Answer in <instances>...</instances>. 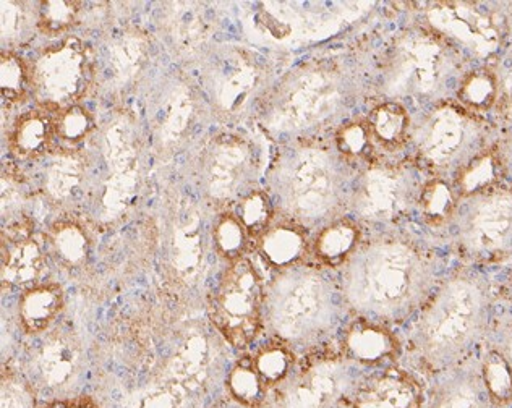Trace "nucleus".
Wrapping results in <instances>:
<instances>
[{
    "mask_svg": "<svg viewBox=\"0 0 512 408\" xmlns=\"http://www.w3.org/2000/svg\"><path fill=\"white\" fill-rule=\"evenodd\" d=\"M491 67L495 70L496 83H498L493 114L498 124L509 133L512 132V52L496 59Z\"/></svg>",
    "mask_w": 512,
    "mask_h": 408,
    "instance_id": "de8ad7c7",
    "label": "nucleus"
},
{
    "mask_svg": "<svg viewBox=\"0 0 512 408\" xmlns=\"http://www.w3.org/2000/svg\"><path fill=\"white\" fill-rule=\"evenodd\" d=\"M394 5V4H393ZM394 9L393 30L378 31L362 54L370 81V106L397 102L412 114L454 101L469 57L443 34L415 17L410 4Z\"/></svg>",
    "mask_w": 512,
    "mask_h": 408,
    "instance_id": "f03ea898",
    "label": "nucleus"
},
{
    "mask_svg": "<svg viewBox=\"0 0 512 408\" xmlns=\"http://www.w3.org/2000/svg\"><path fill=\"white\" fill-rule=\"evenodd\" d=\"M25 201V183L22 175L5 167L2 175V211L4 214H12L20 209V204Z\"/></svg>",
    "mask_w": 512,
    "mask_h": 408,
    "instance_id": "3c124183",
    "label": "nucleus"
},
{
    "mask_svg": "<svg viewBox=\"0 0 512 408\" xmlns=\"http://www.w3.org/2000/svg\"><path fill=\"white\" fill-rule=\"evenodd\" d=\"M378 156L406 154L412 112L397 102H378L365 111Z\"/></svg>",
    "mask_w": 512,
    "mask_h": 408,
    "instance_id": "c85d7f7f",
    "label": "nucleus"
},
{
    "mask_svg": "<svg viewBox=\"0 0 512 408\" xmlns=\"http://www.w3.org/2000/svg\"><path fill=\"white\" fill-rule=\"evenodd\" d=\"M83 350L75 332L54 329L31 358V376L39 386L64 391L80 376Z\"/></svg>",
    "mask_w": 512,
    "mask_h": 408,
    "instance_id": "aec40b11",
    "label": "nucleus"
},
{
    "mask_svg": "<svg viewBox=\"0 0 512 408\" xmlns=\"http://www.w3.org/2000/svg\"><path fill=\"white\" fill-rule=\"evenodd\" d=\"M461 198L456 183L440 177H430L420 196L415 221H419L420 226L425 227L431 235L448 232Z\"/></svg>",
    "mask_w": 512,
    "mask_h": 408,
    "instance_id": "2f4dec72",
    "label": "nucleus"
},
{
    "mask_svg": "<svg viewBox=\"0 0 512 408\" xmlns=\"http://www.w3.org/2000/svg\"><path fill=\"white\" fill-rule=\"evenodd\" d=\"M357 170L333 140L289 143L276 146L266 169L265 190L273 200L276 217L312 234L349 216Z\"/></svg>",
    "mask_w": 512,
    "mask_h": 408,
    "instance_id": "20e7f679",
    "label": "nucleus"
},
{
    "mask_svg": "<svg viewBox=\"0 0 512 408\" xmlns=\"http://www.w3.org/2000/svg\"><path fill=\"white\" fill-rule=\"evenodd\" d=\"M64 305V290L56 282L36 284L26 289L18 302V319L23 331L30 336L49 331Z\"/></svg>",
    "mask_w": 512,
    "mask_h": 408,
    "instance_id": "7c9ffc66",
    "label": "nucleus"
},
{
    "mask_svg": "<svg viewBox=\"0 0 512 408\" xmlns=\"http://www.w3.org/2000/svg\"><path fill=\"white\" fill-rule=\"evenodd\" d=\"M448 232L467 260L496 263L512 250V185L500 182L462 196Z\"/></svg>",
    "mask_w": 512,
    "mask_h": 408,
    "instance_id": "ddd939ff",
    "label": "nucleus"
},
{
    "mask_svg": "<svg viewBox=\"0 0 512 408\" xmlns=\"http://www.w3.org/2000/svg\"><path fill=\"white\" fill-rule=\"evenodd\" d=\"M266 169L263 148L255 138L226 130L208 138L198 154V188L219 213L232 211L245 196L261 188Z\"/></svg>",
    "mask_w": 512,
    "mask_h": 408,
    "instance_id": "9d476101",
    "label": "nucleus"
},
{
    "mask_svg": "<svg viewBox=\"0 0 512 408\" xmlns=\"http://www.w3.org/2000/svg\"><path fill=\"white\" fill-rule=\"evenodd\" d=\"M54 138V112L41 107L25 112L15 120L9 133V149L15 158L33 161L51 151Z\"/></svg>",
    "mask_w": 512,
    "mask_h": 408,
    "instance_id": "c756f323",
    "label": "nucleus"
},
{
    "mask_svg": "<svg viewBox=\"0 0 512 408\" xmlns=\"http://www.w3.org/2000/svg\"><path fill=\"white\" fill-rule=\"evenodd\" d=\"M430 177L406 154L376 156L357 170L349 216L363 229L406 227L417 217L420 196Z\"/></svg>",
    "mask_w": 512,
    "mask_h": 408,
    "instance_id": "1a4fd4ad",
    "label": "nucleus"
},
{
    "mask_svg": "<svg viewBox=\"0 0 512 408\" xmlns=\"http://www.w3.org/2000/svg\"><path fill=\"white\" fill-rule=\"evenodd\" d=\"M482 381L488 396L498 404L512 400V370L498 350L488 353L482 363Z\"/></svg>",
    "mask_w": 512,
    "mask_h": 408,
    "instance_id": "a18cd8bd",
    "label": "nucleus"
},
{
    "mask_svg": "<svg viewBox=\"0 0 512 408\" xmlns=\"http://www.w3.org/2000/svg\"><path fill=\"white\" fill-rule=\"evenodd\" d=\"M255 245L261 260L274 272H278L308 261L312 240L308 230L276 217Z\"/></svg>",
    "mask_w": 512,
    "mask_h": 408,
    "instance_id": "bb28decb",
    "label": "nucleus"
},
{
    "mask_svg": "<svg viewBox=\"0 0 512 408\" xmlns=\"http://www.w3.org/2000/svg\"><path fill=\"white\" fill-rule=\"evenodd\" d=\"M2 44L7 51L22 47L35 38L38 30V9L30 2L4 0L2 4Z\"/></svg>",
    "mask_w": 512,
    "mask_h": 408,
    "instance_id": "58836bf2",
    "label": "nucleus"
},
{
    "mask_svg": "<svg viewBox=\"0 0 512 408\" xmlns=\"http://www.w3.org/2000/svg\"><path fill=\"white\" fill-rule=\"evenodd\" d=\"M266 282L248 256L227 264L208 303V316L219 336L245 350L265 329Z\"/></svg>",
    "mask_w": 512,
    "mask_h": 408,
    "instance_id": "4468645a",
    "label": "nucleus"
},
{
    "mask_svg": "<svg viewBox=\"0 0 512 408\" xmlns=\"http://www.w3.org/2000/svg\"><path fill=\"white\" fill-rule=\"evenodd\" d=\"M370 107V81L362 51L352 59L315 57L281 73L256 115L255 125L276 146L333 140L347 120Z\"/></svg>",
    "mask_w": 512,
    "mask_h": 408,
    "instance_id": "f257e3e1",
    "label": "nucleus"
},
{
    "mask_svg": "<svg viewBox=\"0 0 512 408\" xmlns=\"http://www.w3.org/2000/svg\"><path fill=\"white\" fill-rule=\"evenodd\" d=\"M148 117L154 151L159 158L171 159L197 127L200 94L187 78L172 75L156 94Z\"/></svg>",
    "mask_w": 512,
    "mask_h": 408,
    "instance_id": "a211bd4d",
    "label": "nucleus"
},
{
    "mask_svg": "<svg viewBox=\"0 0 512 408\" xmlns=\"http://www.w3.org/2000/svg\"><path fill=\"white\" fill-rule=\"evenodd\" d=\"M316 263L274 272L266 282L265 329L294 350H307L325 339L338 323L341 290Z\"/></svg>",
    "mask_w": 512,
    "mask_h": 408,
    "instance_id": "423d86ee",
    "label": "nucleus"
},
{
    "mask_svg": "<svg viewBox=\"0 0 512 408\" xmlns=\"http://www.w3.org/2000/svg\"><path fill=\"white\" fill-rule=\"evenodd\" d=\"M47 243L52 255L62 266L69 269L82 268L90 255V237L82 224L70 219L57 221L47 230Z\"/></svg>",
    "mask_w": 512,
    "mask_h": 408,
    "instance_id": "72a5a7b5",
    "label": "nucleus"
},
{
    "mask_svg": "<svg viewBox=\"0 0 512 408\" xmlns=\"http://www.w3.org/2000/svg\"><path fill=\"white\" fill-rule=\"evenodd\" d=\"M498 143L483 115L467 111L459 102L446 101L412 114L406 156L431 177L456 182Z\"/></svg>",
    "mask_w": 512,
    "mask_h": 408,
    "instance_id": "0eeeda50",
    "label": "nucleus"
},
{
    "mask_svg": "<svg viewBox=\"0 0 512 408\" xmlns=\"http://www.w3.org/2000/svg\"><path fill=\"white\" fill-rule=\"evenodd\" d=\"M38 7L39 33L54 38L67 33L78 22L83 4L75 0H47Z\"/></svg>",
    "mask_w": 512,
    "mask_h": 408,
    "instance_id": "37998d69",
    "label": "nucleus"
},
{
    "mask_svg": "<svg viewBox=\"0 0 512 408\" xmlns=\"http://www.w3.org/2000/svg\"><path fill=\"white\" fill-rule=\"evenodd\" d=\"M82 408H98V407H96V405H94L90 399H85V397H83Z\"/></svg>",
    "mask_w": 512,
    "mask_h": 408,
    "instance_id": "6e6d98bb",
    "label": "nucleus"
},
{
    "mask_svg": "<svg viewBox=\"0 0 512 408\" xmlns=\"http://www.w3.org/2000/svg\"><path fill=\"white\" fill-rule=\"evenodd\" d=\"M352 365L344 353L316 352L295 366L286 383L269 397V408H336L352 396Z\"/></svg>",
    "mask_w": 512,
    "mask_h": 408,
    "instance_id": "f3484780",
    "label": "nucleus"
},
{
    "mask_svg": "<svg viewBox=\"0 0 512 408\" xmlns=\"http://www.w3.org/2000/svg\"><path fill=\"white\" fill-rule=\"evenodd\" d=\"M252 360L255 370L258 371L271 394L291 378V374L294 373L295 366H297L295 350L284 342L274 339L268 344L261 345Z\"/></svg>",
    "mask_w": 512,
    "mask_h": 408,
    "instance_id": "f704fd0d",
    "label": "nucleus"
},
{
    "mask_svg": "<svg viewBox=\"0 0 512 408\" xmlns=\"http://www.w3.org/2000/svg\"><path fill=\"white\" fill-rule=\"evenodd\" d=\"M227 391L235 402H239L245 408L268 407L271 397V392L255 370L252 357L240 358L229 371Z\"/></svg>",
    "mask_w": 512,
    "mask_h": 408,
    "instance_id": "e433bc0d",
    "label": "nucleus"
},
{
    "mask_svg": "<svg viewBox=\"0 0 512 408\" xmlns=\"http://www.w3.org/2000/svg\"><path fill=\"white\" fill-rule=\"evenodd\" d=\"M33 88V64L13 51L0 56V91L5 106L22 104Z\"/></svg>",
    "mask_w": 512,
    "mask_h": 408,
    "instance_id": "ea45409f",
    "label": "nucleus"
},
{
    "mask_svg": "<svg viewBox=\"0 0 512 408\" xmlns=\"http://www.w3.org/2000/svg\"><path fill=\"white\" fill-rule=\"evenodd\" d=\"M167 227L166 247L171 271L177 281L190 284L197 279L205 260L200 211L188 198H179L172 206Z\"/></svg>",
    "mask_w": 512,
    "mask_h": 408,
    "instance_id": "6ab92c4d",
    "label": "nucleus"
},
{
    "mask_svg": "<svg viewBox=\"0 0 512 408\" xmlns=\"http://www.w3.org/2000/svg\"><path fill=\"white\" fill-rule=\"evenodd\" d=\"M419 376L401 366H388L355 387L352 408H423Z\"/></svg>",
    "mask_w": 512,
    "mask_h": 408,
    "instance_id": "4be33fe9",
    "label": "nucleus"
},
{
    "mask_svg": "<svg viewBox=\"0 0 512 408\" xmlns=\"http://www.w3.org/2000/svg\"><path fill=\"white\" fill-rule=\"evenodd\" d=\"M0 408H35L36 392L33 384L7 370L2 374Z\"/></svg>",
    "mask_w": 512,
    "mask_h": 408,
    "instance_id": "09e8293b",
    "label": "nucleus"
},
{
    "mask_svg": "<svg viewBox=\"0 0 512 408\" xmlns=\"http://www.w3.org/2000/svg\"><path fill=\"white\" fill-rule=\"evenodd\" d=\"M125 408H182L179 387L172 384L150 387L130 397Z\"/></svg>",
    "mask_w": 512,
    "mask_h": 408,
    "instance_id": "8fccbe9b",
    "label": "nucleus"
},
{
    "mask_svg": "<svg viewBox=\"0 0 512 408\" xmlns=\"http://www.w3.org/2000/svg\"><path fill=\"white\" fill-rule=\"evenodd\" d=\"M498 158H500L501 177L512 183V132L506 133L498 143Z\"/></svg>",
    "mask_w": 512,
    "mask_h": 408,
    "instance_id": "864d4df0",
    "label": "nucleus"
},
{
    "mask_svg": "<svg viewBox=\"0 0 512 408\" xmlns=\"http://www.w3.org/2000/svg\"><path fill=\"white\" fill-rule=\"evenodd\" d=\"M253 240L234 211H222L213 226L214 250L227 264L247 256Z\"/></svg>",
    "mask_w": 512,
    "mask_h": 408,
    "instance_id": "a19ab883",
    "label": "nucleus"
},
{
    "mask_svg": "<svg viewBox=\"0 0 512 408\" xmlns=\"http://www.w3.org/2000/svg\"><path fill=\"white\" fill-rule=\"evenodd\" d=\"M82 405L83 397L82 399L60 400V402L47 405L46 408H82Z\"/></svg>",
    "mask_w": 512,
    "mask_h": 408,
    "instance_id": "5fc2aeb1",
    "label": "nucleus"
},
{
    "mask_svg": "<svg viewBox=\"0 0 512 408\" xmlns=\"http://www.w3.org/2000/svg\"><path fill=\"white\" fill-rule=\"evenodd\" d=\"M150 36L140 28H127L107 44L103 75L107 85L124 90L138 80L150 60Z\"/></svg>",
    "mask_w": 512,
    "mask_h": 408,
    "instance_id": "393cba45",
    "label": "nucleus"
},
{
    "mask_svg": "<svg viewBox=\"0 0 512 408\" xmlns=\"http://www.w3.org/2000/svg\"><path fill=\"white\" fill-rule=\"evenodd\" d=\"M161 30L171 44L175 56L182 60L200 59L208 51L211 25L200 4L172 2L161 18Z\"/></svg>",
    "mask_w": 512,
    "mask_h": 408,
    "instance_id": "b1692460",
    "label": "nucleus"
},
{
    "mask_svg": "<svg viewBox=\"0 0 512 408\" xmlns=\"http://www.w3.org/2000/svg\"><path fill=\"white\" fill-rule=\"evenodd\" d=\"M438 287L435 255L406 227L376 230L341 269L342 302L354 318L409 324Z\"/></svg>",
    "mask_w": 512,
    "mask_h": 408,
    "instance_id": "7ed1b4c3",
    "label": "nucleus"
},
{
    "mask_svg": "<svg viewBox=\"0 0 512 408\" xmlns=\"http://www.w3.org/2000/svg\"><path fill=\"white\" fill-rule=\"evenodd\" d=\"M98 78L96 54L77 36L44 49L33 62V88L36 102L47 111L57 112L77 106L88 96Z\"/></svg>",
    "mask_w": 512,
    "mask_h": 408,
    "instance_id": "2eb2a0df",
    "label": "nucleus"
},
{
    "mask_svg": "<svg viewBox=\"0 0 512 408\" xmlns=\"http://www.w3.org/2000/svg\"><path fill=\"white\" fill-rule=\"evenodd\" d=\"M90 166L88 154L78 149L64 148L52 154L43 179V192L47 200L67 204L75 201L77 196H85L90 187Z\"/></svg>",
    "mask_w": 512,
    "mask_h": 408,
    "instance_id": "a878e982",
    "label": "nucleus"
},
{
    "mask_svg": "<svg viewBox=\"0 0 512 408\" xmlns=\"http://www.w3.org/2000/svg\"><path fill=\"white\" fill-rule=\"evenodd\" d=\"M410 10L431 30L443 34L467 57L495 62L504 36L508 33V17L495 5L474 2H431L410 4Z\"/></svg>",
    "mask_w": 512,
    "mask_h": 408,
    "instance_id": "dca6fc26",
    "label": "nucleus"
},
{
    "mask_svg": "<svg viewBox=\"0 0 512 408\" xmlns=\"http://www.w3.org/2000/svg\"><path fill=\"white\" fill-rule=\"evenodd\" d=\"M498 83H496L495 70L490 65L469 70L466 77L462 78L459 90L454 101L459 102L467 111L483 115L493 112Z\"/></svg>",
    "mask_w": 512,
    "mask_h": 408,
    "instance_id": "c9c22d12",
    "label": "nucleus"
},
{
    "mask_svg": "<svg viewBox=\"0 0 512 408\" xmlns=\"http://www.w3.org/2000/svg\"><path fill=\"white\" fill-rule=\"evenodd\" d=\"M201 88L211 114L226 127L253 122L281 75L273 57L247 44L226 43L201 57Z\"/></svg>",
    "mask_w": 512,
    "mask_h": 408,
    "instance_id": "6e6552de",
    "label": "nucleus"
},
{
    "mask_svg": "<svg viewBox=\"0 0 512 408\" xmlns=\"http://www.w3.org/2000/svg\"><path fill=\"white\" fill-rule=\"evenodd\" d=\"M509 292H511V294H509L511 315H509V318H506V321L501 324L500 331H498V334H500L501 337V344L496 345L495 350H498V352L506 358V362L509 363L512 370V277L511 281H509Z\"/></svg>",
    "mask_w": 512,
    "mask_h": 408,
    "instance_id": "603ef678",
    "label": "nucleus"
},
{
    "mask_svg": "<svg viewBox=\"0 0 512 408\" xmlns=\"http://www.w3.org/2000/svg\"><path fill=\"white\" fill-rule=\"evenodd\" d=\"M490 323V298L482 279L457 272L440 282L402 337V357L425 376L446 373L482 340Z\"/></svg>",
    "mask_w": 512,
    "mask_h": 408,
    "instance_id": "39448f33",
    "label": "nucleus"
},
{
    "mask_svg": "<svg viewBox=\"0 0 512 408\" xmlns=\"http://www.w3.org/2000/svg\"><path fill=\"white\" fill-rule=\"evenodd\" d=\"M375 2L359 4H279L263 2L253 10L250 20L252 30L260 41L282 49L284 46H300L313 39L328 38L342 28L359 22L372 13Z\"/></svg>",
    "mask_w": 512,
    "mask_h": 408,
    "instance_id": "f8f14e48",
    "label": "nucleus"
},
{
    "mask_svg": "<svg viewBox=\"0 0 512 408\" xmlns=\"http://www.w3.org/2000/svg\"><path fill=\"white\" fill-rule=\"evenodd\" d=\"M341 352L355 365H393L402 357V339L393 328L354 318L342 336Z\"/></svg>",
    "mask_w": 512,
    "mask_h": 408,
    "instance_id": "5701e85b",
    "label": "nucleus"
},
{
    "mask_svg": "<svg viewBox=\"0 0 512 408\" xmlns=\"http://www.w3.org/2000/svg\"><path fill=\"white\" fill-rule=\"evenodd\" d=\"M33 229L30 219L18 217L2 230V284L7 287L33 284L46 268V256Z\"/></svg>",
    "mask_w": 512,
    "mask_h": 408,
    "instance_id": "412c9836",
    "label": "nucleus"
},
{
    "mask_svg": "<svg viewBox=\"0 0 512 408\" xmlns=\"http://www.w3.org/2000/svg\"><path fill=\"white\" fill-rule=\"evenodd\" d=\"M365 238L354 217L344 216L316 232L310 248L313 263L325 269H342Z\"/></svg>",
    "mask_w": 512,
    "mask_h": 408,
    "instance_id": "cd10ccee",
    "label": "nucleus"
},
{
    "mask_svg": "<svg viewBox=\"0 0 512 408\" xmlns=\"http://www.w3.org/2000/svg\"><path fill=\"white\" fill-rule=\"evenodd\" d=\"M104 175L88 190L93 216L103 224L119 221L137 198L143 170V141L137 120L122 111L103 128L98 140Z\"/></svg>",
    "mask_w": 512,
    "mask_h": 408,
    "instance_id": "9b49d317",
    "label": "nucleus"
},
{
    "mask_svg": "<svg viewBox=\"0 0 512 408\" xmlns=\"http://www.w3.org/2000/svg\"><path fill=\"white\" fill-rule=\"evenodd\" d=\"M232 211L235 216L239 217L240 222L244 224L248 235L255 243L276 219L273 200L265 188H258L255 192L245 196L244 200L240 201Z\"/></svg>",
    "mask_w": 512,
    "mask_h": 408,
    "instance_id": "79ce46f5",
    "label": "nucleus"
},
{
    "mask_svg": "<svg viewBox=\"0 0 512 408\" xmlns=\"http://www.w3.org/2000/svg\"><path fill=\"white\" fill-rule=\"evenodd\" d=\"M54 127L56 138L75 146L93 135L96 130V119L93 112L77 104L54 112Z\"/></svg>",
    "mask_w": 512,
    "mask_h": 408,
    "instance_id": "c03bdc74",
    "label": "nucleus"
},
{
    "mask_svg": "<svg viewBox=\"0 0 512 408\" xmlns=\"http://www.w3.org/2000/svg\"><path fill=\"white\" fill-rule=\"evenodd\" d=\"M211 363H213V349H211L210 339L203 334H195L180 345L179 350L167 365V373L172 381L177 383L175 387L179 389L195 386V383L198 386L210 373Z\"/></svg>",
    "mask_w": 512,
    "mask_h": 408,
    "instance_id": "473e14b6",
    "label": "nucleus"
},
{
    "mask_svg": "<svg viewBox=\"0 0 512 408\" xmlns=\"http://www.w3.org/2000/svg\"><path fill=\"white\" fill-rule=\"evenodd\" d=\"M333 143L339 153L359 169L378 156L372 133L365 119V112L355 115L347 120L346 124H342L334 133Z\"/></svg>",
    "mask_w": 512,
    "mask_h": 408,
    "instance_id": "4c0bfd02",
    "label": "nucleus"
},
{
    "mask_svg": "<svg viewBox=\"0 0 512 408\" xmlns=\"http://www.w3.org/2000/svg\"><path fill=\"white\" fill-rule=\"evenodd\" d=\"M480 391L475 379L448 381L436 389L427 407L423 408H480Z\"/></svg>",
    "mask_w": 512,
    "mask_h": 408,
    "instance_id": "49530a36",
    "label": "nucleus"
}]
</instances>
